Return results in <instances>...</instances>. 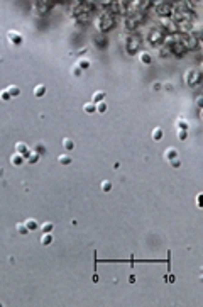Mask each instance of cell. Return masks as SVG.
Masks as SVG:
<instances>
[{
	"mask_svg": "<svg viewBox=\"0 0 203 307\" xmlns=\"http://www.w3.org/2000/svg\"><path fill=\"white\" fill-rule=\"evenodd\" d=\"M15 153H19V154H22V156H27V154L31 153V148L27 146V144H24V143H17L15 144Z\"/></svg>",
	"mask_w": 203,
	"mask_h": 307,
	"instance_id": "obj_1",
	"label": "cell"
},
{
	"mask_svg": "<svg viewBox=\"0 0 203 307\" xmlns=\"http://www.w3.org/2000/svg\"><path fill=\"white\" fill-rule=\"evenodd\" d=\"M10 163L14 165V166H20V165L24 163V156H22V154H19V153L12 154V156H10Z\"/></svg>",
	"mask_w": 203,
	"mask_h": 307,
	"instance_id": "obj_2",
	"label": "cell"
},
{
	"mask_svg": "<svg viewBox=\"0 0 203 307\" xmlns=\"http://www.w3.org/2000/svg\"><path fill=\"white\" fill-rule=\"evenodd\" d=\"M164 156H166V160H176L178 158V151H176V148H168L166 151H164Z\"/></svg>",
	"mask_w": 203,
	"mask_h": 307,
	"instance_id": "obj_3",
	"label": "cell"
},
{
	"mask_svg": "<svg viewBox=\"0 0 203 307\" xmlns=\"http://www.w3.org/2000/svg\"><path fill=\"white\" fill-rule=\"evenodd\" d=\"M91 100H93V104L103 102L105 100V92H95L93 95H91Z\"/></svg>",
	"mask_w": 203,
	"mask_h": 307,
	"instance_id": "obj_4",
	"label": "cell"
},
{
	"mask_svg": "<svg viewBox=\"0 0 203 307\" xmlns=\"http://www.w3.org/2000/svg\"><path fill=\"white\" fill-rule=\"evenodd\" d=\"M7 92H9V95L10 97H19L20 95V88H19L17 85H10V87L7 88Z\"/></svg>",
	"mask_w": 203,
	"mask_h": 307,
	"instance_id": "obj_5",
	"label": "cell"
},
{
	"mask_svg": "<svg viewBox=\"0 0 203 307\" xmlns=\"http://www.w3.org/2000/svg\"><path fill=\"white\" fill-rule=\"evenodd\" d=\"M24 224H25V227H27L29 231H34V229H37V227H39V224H37L36 219H27Z\"/></svg>",
	"mask_w": 203,
	"mask_h": 307,
	"instance_id": "obj_6",
	"label": "cell"
},
{
	"mask_svg": "<svg viewBox=\"0 0 203 307\" xmlns=\"http://www.w3.org/2000/svg\"><path fill=\"white\" fill-rule=\"evenodd\" d=\"M152 139H154V141H161V139H163V127H154V131H152Z\"/></svg>",
	"mask_w": 203,
	"mask_h": 307,
	"instance_id": "obj_7",
	"label": "cell"
},
{
	"mask_svg": "<svg viewBox=\"0 0 203 307\" xmlns=\"http://www.w3.org/2000/svg\"><path fill=\"white\" fill-rule=\"evenodd\" d=\"M83 110H85V114H95L97 112V107H95L93 102H88L83 105Z\"/></svg>",
	"mask_w": 203,
	"mask_h": 307,
	"instance_id": "obj_8",
	"label": "cell"
},
{
	"mask_svg": "<svg viewBox=\"0 0 203 307\" xmlns=\"http://www.w3.org/2000/svg\"><path fill=\"white\" fill-rule=\"evenodd\" d=\"M41 243H42L44 246L51 244V243H53V236H51V233H44L42 236H41Z\"/></svg>",
	"mask_w": 203,
	"mask_h": 307,
	"instance_id": "obj_9",
	"label": "cell"
},
{
	"mask_svg": "<svg viewBox=\"0 0 203 307\" xmlns=\"http://www.w3.org/2000/svg\"><path fill=\"white\" fill-rule=\"evenodd\" d=\"M44 93H46V87H44L42 83L36 85V88H34V95H36V97H42Z\"/></svg>",
	"mask_w": 203,
	"mask_h": 307,
	"instance_id": "obj_10",
	"label": "cell"
},
{
	"mask_svg": "<svg viewBox=\"0 0 203 307\" xmlns=\"http://www.w3.org/2000/svg\"><path fill=\"white\" fill-rule=\"evenodd\" d=\"M39 156H41V154H37L36 151H31L25 158H27V163H36V161L39 160Z\"/></svg>",
	"mask_w": 203,
	"mask_h": 307,
	"instance_id": "obj_11",
	"label": "cell"
},
{
	"mask_svg": "<svg viewBox=\"0 0 203 307\" xmlns=\"http://www.w3.org/2000/svg\"><path fill=\"white\" fill-rule=\"evenodd\" d=\"M63 148H65V150H68V151H71L73 148H75V143H73L69 138H65V139H63Z\"/></svg>",
	"mask_w": 203,
	"mask_h": 307,
	"instance_id": "obj_12",
	"label": "cell"
},
{
	"mask_svg": "<svg viewBox=\"0 0 203 307\" xmlns=\"http://www.w3.org/2000/svg\"><path fill=\"white\" fill-rule=\"evenodd\" d=\"M9 39H10V43H15V44L20 43V36H19L15 31H10V32H9Z\"/></svg>",
	"mask_w": 203,
	"mask_h": 307,
	"instance_id": "obj_13",
	"label": "cell"
},
{
	"mask_svg": "<svg viewBox=\"0 0 203 307\" xmlns=\"http://www.w3.org/2000/svg\"><path fill=\"white\" fill-rule=\"evenodd\" d=\"M53 229H54V224L53 222H44L42 226H41V231H42V233H51Z\"/></svg>",
	"mask_w": 203,
	"mask_h": 307,
	"instance_id": "obj_14",
	"label": "cell"
},
{
	"mask_svg": "<svg viewBox=\"0 0 203 307\" xmlns=\"http://www.w3.org/2000/svg\"><path fill=\"white\" fill-rule=\"evenodd\" d=\"M15 229H17V233L20 234V236H25V234L29 233V229L25 227V224H17V226H15Z\"/></svg>",
	"mask_w": 203,
	"mask_h": 307,
	"instance_id": "obj_15",
	"label": "cell"
},
{
	"mask_svg": "<svg viewBox=\"0 0 203 307\" xmlns=\"http://www.w3.org/2000/svg\"><path fill=\"white\" fill-rule=\"evenodd\" d=\"M176 126L181 129V131H186V129H188V122H186L185 119H178V121H176Z\"/></svg>",
	"mask_w": 203,
	"mask_h": 307,
	"instance_id": "obj_16",
	"label": "cell"
},
{
	"mask_svg": "<svg viewBox=\"0 0 203 307\" xmlns=\"http://www.w3.org/2000/svg\"><path fill=\"white\" fill-rule=\"evenodd\" d=\"M95 107H97V112L98 114H103L107 110V104L105 102H98V104H95Z\"/></svg>",
	"mask_w": 203,
	"mask_h": 307,
	"instance_id": "obj_17",
	"label": "cell"
},
{
	"mask_svg": "<svg viewBox=\"0 0 203 307\" xmlns=\"http://www.w3.org/2000/svg\"><path fill=\"white\" fill-rule=\"evenodd\" d=\"M102 190H103V192H110V190H112V183H110L109 180H103V182H102Z\"/></svg>",
	"mask_w": 203,
	"mask_h": 307,
	"instance_id": "obj_18",
	"label": "cell"
},
{
	"mask_svg": "<svg viewBox=\"0 0 203 307\" xmlns=\"http://www.w3.org/2000/svg\"><path fill=\"white\" fill-rule=\"evenodd\" d=\"M58 161H59V163H61V165H69V163H71V158H69L68 154H61Z\"/></svg>",
	"mask_w": 203,
	"mask_h": 307,
	"instance_id": "obj_19",
	"label": "cell"
},
{
	"mask_svg": "<svg viewBox=\"0 0 203 307\" xmlns=\"http://www.w3.org/2000/svg\"><path fill=\"white\" fill-rule=\"evenodd\" d=\"M78 66H80L81 70H85V68H88V66H90V61H88L87 58H81L80 61H78Z\"/></svg>",
	"mask_w": 203,
	"mask_h": 307,
	"instance_id": "obj_20",
	"label": "cell"
},
{
	"mask_svg": "<svg viewBox=\"0 0 203 307\" xmlns=\"http://www.w3.org/2000/svg\"><path fill=\"white\" fill-rule=\"evenodd\" d=\"M141 61L144 63V65H149V63H151L152 59H151V56H149L147 53H142V55H141Z\"/></svg>",
	"mask_w": 203,
	"mask_h": 307,
	"instance_id": "obj_21",
	"label": "cell"
},
{
	"mask_svg": "<svg viewBox=\"0 0 203 307\" xmlns=\"http://www.w3.org/2000/svg\"><path fill=\"white\" fill-rule=\"evenodd\" d=\"M71 73H73V77H80V75H81V68L78 65H75L71 68Z\"/></svg>",
	"mask_w": 203,
	"mask_h": 307,
	"instance_id": "obj_22",
	"label": "cell"
},
{
	"mask_svg": "<svg viewBox=\"0 0 203 307\" xmlns=\"http://www.w3.org/2000/svg\"><path fill=\"white\" fill-rule=\"evenodd\" d=\"M0 99H2V100H10L9 92H7V90H2V92H0Z\"/></svg>",
	"mask_w": 203,
	"mask_h": 307,
	"instance_id": "obj_23",
	"label": "cell"
},
{
	"mask_svg": "<svg viewBox=\"0 0 203 307\" xmlns=\"http://www.w3.org/2000/svg\"><path fill=\"white\" fill-rule=\"evenodd\" d=\"M36 153H37V154H44V153H46V150H44V146H41V144H37V146H36Z\"/></svg>",
	"mask_w": 203,
	"mask_h": 307,
	"instance_id": "obj_24",
	"label": "cell"
},
{
	"mask_svg": "<svg viewBox=\"0 0 203 307\" xmlns=\"http://www.w3.org/2000/svg\"><path fill=\"white\" fill-rule=\"evenodd\" d=\"M178 138L181 139V141H185L186 139V131H181V129H179V131H178Z\"/></svg>",
	"mask_w": 203,
	"mask_h": 307,
	"instance_id": "obj_25",
	"label": "cell"
},
{
	"mask_svg": "<svg viewBox=\"0 0 203 307\" xmlns=\"http://www.w3.org/2000/svg\"><path fill=\"white\" fill-rule=\"evenodd\" d=\"M171 166L178 168V166H179V160H178V158H176V160H171Z\"/></svg>",
	"mask_w": 203,
	"mask_h": 307,
	"instance_id": "obj_26",
	"label": "cell"
}]
</instances>
